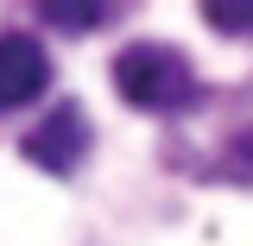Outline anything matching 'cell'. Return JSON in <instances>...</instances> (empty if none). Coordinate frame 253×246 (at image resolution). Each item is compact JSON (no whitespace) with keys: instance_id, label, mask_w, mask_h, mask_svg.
<instances>
[{"instance_id":"obj_1","label":"cell","mask_w":253,"mask_h":246,"mask_svg":"<svg viewBox=\"0 0 253 246\" xmlns=\"http://www.w3.org/2000/svg\"><path fill=\"white\" fill-rule=\"evenodd\" d=\"M171 158L228 189H253V89L203 95V107L177 120Z\"/></svg>"},{"instance_id":"obj_2","label":"cell","mask_w":253,"mask_h":246,"mask_svg":"<svg viewBox=\"0 0 253 246\" xmlns=\"http://www.w3.org/2000/svg\"><path fill=\"white\" fill-rule=\"evenodd\" d=\"M114 89H121V101L139 107V114H171V120H184V114L203 107V82H196L190 57L171 51V44H126L121 57H114Z\"/></svg>"},{"instance_id":"obj_3","label":"cell","mask_w":253,"mask_h":246,"mask_svg":"<svg viewBox=\"0 0 253 246\" xmlns=\"http://www.w3.org/2000/svg\"><path fill=\"white\" fill-rule=\"evenodd\" d=\"M26 164H38V171H51V177H70L76 164H83V152H89V120H83V107H51L44 120L26 133Z\"/></svg>"},{"instance_id":"obj_4","label":"cell","mask_w":253,"mask_h":246,"mask_svg":"<svg viewBox=\"0 0 253 246\" xmlns=\"http://www.w3.org/2000/svg\"><path fill=\"white\" fill-rule=\"evenodd\" d=\"M44 82H51V57H44V44H38L32 32H6V38H0V114L38 101Z\"/></svg>"},{"instance_id":"obj_5","label":"cell","mask_w":253,"mask_h":246,"mask_svg":"<svg viewBox=\"0 0 253 246\" xmlns=\"http://www.w3.org/2000/svg\"><path fill=\"white\" fill-rule=\"evenodd\" d=\"M38 19H44V26H57V32H95V26H108V19H114V6H108V0H44V6H38Z\"/></svg>"},{"instance_id":"obj_6","label":"cell","mask_w":253,"mask_h":246,"mask_svg":"<svg viewBox=\"0 0 253 246\" xmlns=\"http://www.w3.org/2000/svg\"><path fill=\"white\" fill-rule=\"evenodd\" d=\"M203 19L215 32H253V6H228V0H209L203 6Z\"/></svg>"}]
</instances>
